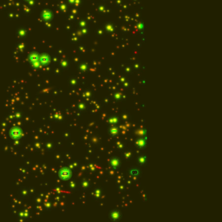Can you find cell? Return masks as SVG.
<instances>
[{
    "label": "cell",
    "mask_w": 222,
    "mask_h": 222,
    "mask_svg": "<svg viewBox=\"0 0 222 222\" xmlns=\"http://www.w3.org/2000/svg\"><path fill=\"white\" fill-rule=\"evenodd\" d=\"M29 60L32 67L35 69H38L41 67L42 64L40 63V55L37 52H31L29 56Z\"/></svg>",
    "instance_id": "1"
},
{
    "label": "cell",
    "mask_w": 222,
    "mask_h": 222,
    "mask_svg": "<svg viewBox=\"0 0 222 222\" xmlns=\"http://www.w3.org/2000/svg\"><path fill=\"white\" fill-rule=\"evenodd\" d=\"M58 175L60 177V179L66 181V180H68V179H70V178L71 177L72 172L71 170H70L69 168H61V169L59 170Z\"/></svg>",
    "instance_id": "2"
},
{
    "label": "cell",
    "mask_w": 222,
    "mask_h": 222,
    "mask_svg": "<svg viewBox=\"0 0 222 222\" xmlns=\"http://www.w3.org/2000/svg\"><path fill=\"white\" fill-rule=\"evenodd\" d=\"M10 136L13 140H18L22 136V129L18 127H13L10 130Z\"/></svg>",
    "instance_id": "3"
},
{
    "label": "cell",
    "mask_w": 222,
    "mask_h": 222,
    "mask_svg": "<svg viewBox=\"0 0 222 222\" xmlns=\"http://www.w3.org/2000/svg\"><path fill=\"white\" fill-rule=\"evenodd\" d=\"M40 63L42 66H47L50 64V58L47 54H41L40 55Z\"/></svg>",
    "instance_id": "4"
},
{
    "label": "cell",
    "mask_w": 222,
    "mask_h": 222,
    "mask_svg": "<svg viewBox=\"0 0 222 222\" xmlns=\"http://www.w3.org/2000/svg\"><path fill=\"white\" fill-rule=\"evenodd\" d=\"M111 217H112L113 219L118 218V217H119V214H118V213H116H116H113V214H111Z\"/></svg>",
    "instance_id": "5"
}]
</instances>
